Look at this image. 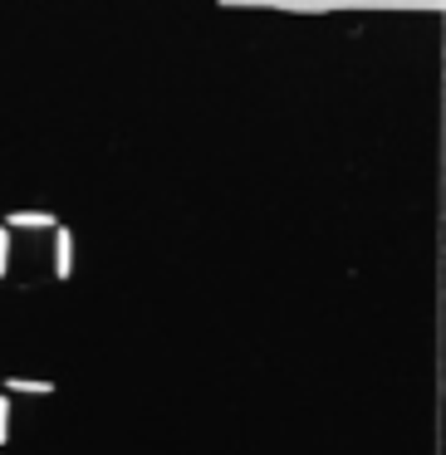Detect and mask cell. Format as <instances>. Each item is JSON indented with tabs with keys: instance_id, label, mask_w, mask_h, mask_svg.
I'll list each match as a JSON object with an SVG mask.
<instances>
[{
	"instance_id": "6da1fadb",
	"label": "cell",
	"mask_w": 446,
	"mask_h": 455,
	"mask_svg": "<svg viewBox=\"0 0 446 455\" xmlns=\"http://www.w3.org/2000/svg\"><path fill=\"white\" fill-rule=\"evenodd\" d=\"M5 392H25V396H50L54 387L50 382H25V377H11V382H0Z\"/></svg>"
},
{
	"instance_id": "7a4b0ae2",
	"label": "cell",
	"mask_w": 446,
	"mask_h": 455,
	"mask_svg": "<svg viewBox=\"0 0 446 455\" xmlns=\"http://www.w3.org/2000/svg\"><path fill=\"white\" fill-rule=\"evenodd\" d=\"M11 421H15V411H11V396H0V445L11 441Z\"/></svg>"
}]
</instances>
